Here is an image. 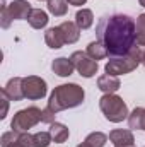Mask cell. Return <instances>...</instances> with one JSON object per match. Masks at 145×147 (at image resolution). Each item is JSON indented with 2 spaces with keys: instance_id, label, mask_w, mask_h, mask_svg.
Listing matches in <instances>:
<instances>
[{
  "instance_id": "obj_1",
  "label": "cell",
  "mask_w": 145,
  "mask_h": 147,
  "mask_svg": "<svg viewBox=\"0 0 145 147\" xmlns=\"http://www.w3.org/2000/svg\"><path fill=\"white\" fill-rule=\"evenodd\" d=\"M96 36L106 46L111 58L123 57L137 46L135 19L126 14L103 16L96 26Z\"/></svg>"
},
{
  "instance_id": "obj_2",
  "label": "cell",
  "mask_w": 145,
  "mask_h": 147,
  "mask_svg": "<svg viewBox=\"0 0 145 147\" xmlns=\"http://www.w3.org/2000/svg\"><path fill=\"white\" fill-rule=\"evenodd\" d=\"M84 99H85V91L79 84H75V82L60 84L51 91L50 99H48V108L55 113H60V111L80 106L84 103Z\"/></svg>"
},
{
  "instance_id": "obj_3",
  "label": "cell",
  "mask_w": 145,
  "mask_h": 147,
  "mask_svg": "<svg viewBox=\"0 0 145 147\" xmlns=\"http://www.w3.org/2000/svg\"><path fill=\"white\" fill-rule=\"evenodd\" d=\"M140 63H142V51H140V46H135L130 53L123 57H113L111 60H108V63L104 65V70L109 75L118 77V75L133 72Z\"/></svg>"
},
{
  "instance_id": "obj_4",
  "label": "cell",
  "mask_w": 145,
  "mask_h": 147,
  "mask_svg": "<svg viewBox=\"0 0 145 147\" xmlns=\"http://www.w3.org/2000/svg\"><path fill=\"white\" fill-rule=\"evenodd\" d=\"M99 110L103 111L104 118L111 123H121L123 120H128L130 115L123 98L116 94H103L99 99Z\"/></svg>"
},
{
  "instance_id": "obj_5",
  "label": "cell",
  "mask_w": 145,
  "mask_h": 147,
  "mask_svg": "<svg viewBox=\"0 0 145 147\" xmlns=\"http://www.w3.org/2000/svg\"><path fill=\"white\" fill-rule=\"evenodd\" d=\"M41 111L43 110H39L36 106L19 110L10 121V128L15 132H29L33 127H36L41 121Z\"/></svg>"
},
{
  "instance_id": "obj_6",
  "label": "cell",
  "mask_w": 145,
  "mask_h": 147,
  "mask_svg": "<svg viewBox=\"0 0 145 147\" xmlns=\"http://www.w3.org/2000/svg\"><path fill=\"white\" fill-rule=\"evenodd\" d=\"M22 91H24V98H28L31 101H38L46 96L48 86H46L44 79H41L38 75H28L22 79Z\"/></svg>"
},
{
  "instance_id": "obj_7",
  "label": "cell",
  "mask_w": 145,
  "mask_h": 147,
  "mask_svg": "<svg viewBox=\"0 0 145 147\" xmlns=\"http://www.w3.org/2000/svg\"><path fill=\"white\" fill-rule=\"evenodd\" d=\"M70 60H72L75 70L80 74L82 77H85V79L94 77V75L97 74V70H99L97 62L92 60L85 51H73L72 57H70Z\"/></svg>"
},
{
  "instance_id": "obj_8",
  "label": "cell",
  "mask_w": 145,
  "mask_h": 147,
  "mask_svg": "<svg viewBox=\"0 0 145 147\" xmlns=\"http://www.w3.org/2000/svg\"><path fill=\"white\" fill-rule=\"evenodd\" d=\"M0 146L2 147H36L34 146V135L29 132H3L0 137Z\"/></svg>"
},
{
  "instance_id": "obj_9",
  "label": "cell",
  "mask_w": 145,
  "mask_h": 147,
  "mask_svg": "<svg viewBox=\"0 0 145 147\" xmlns=\"http://www.w3.org/2000/svg\"><path fill=\"white\" fill-rule=\"evenodd\" d=\"M31 3L28 0H14L9 3V12L12 21H28L31 14Z\"/></svg>"
},
{
  "instance_id": "obj_10",
  "label": "cell",
  "mask_w": 145,
  "mask_h": 147,
  "mask_svg": "<svg viewBox=\"0 0 145 147\" xmlns=\"http://www.w3.org/2000/svg\"><path fill=\"white\" fill-rule=\"evenodd\" d=\"M22 79H24V77H12V79L5 84V87L2 89V94H5L10 101H21V99H24Z\"/></svg>"
},
{
  "instance_id": "obj_11",
  "label": "cell",
  "mask_w": 145,
  "mask_h": 147,
  "mask_svg": "<svg viewBox=\"0 0 145 147\" xmlns=\"http://www.w3.org/2000/svg\"><path fill=\"white\" fill-rule=\"evenodd\" d=\"M109 140L114 147H126V146H135V137L132 130H123V128H114L109 132Z\"/></svg>"
},
{
  "instance_id": "obj_12",
  "label": "cell",
  "mask_w": 145,
  "mask_h": 147,
  "mask_svg": "<svg viewBox=\"0 0 145 147\" xmlns=\"http://www.w3.org/2000/svg\"><path fill=\"white\" fill-rule=\"evenodd\" d=\"M51 70H53V74H56L58 77H70L73 74V70H75V67H73L70 58L58 57V58H55L51 62Z\"/></svg>"
},
{
  "instance_id": "obj_13",
  "label": "cell",
  "mask_w": 145,
  "mask_h": 147,
  "mask_svg": "<svg viewBox=\"0 0 145 147\" xmlns=\"http://www.w3.org/2000/svg\"><path fill=\"white\" fill-rule=\"evenodd\" d=\"M97 87L104 92V94H114L119 87H121V82L116 75H109V74H104V75H99L97 77Z\"/></svg>"
},
{
  "instance_id": "obj_14",
  "label": "cell",
  "mask_w": 145,
  "mask_h": 147,
  "mask_svg": "<svg viewBox=\"0 0 145 147\" xmlns=\"http://www.w3.org/2000/svg\"><path fill=\"white\" fill-rule=\"evenodd\" d=\"M44 43H46L51 50H58V48H62L63 45H67V43H65V38H63V33H62V29H60V26L46 29V33H44Z\"/></svg>"
},
{
  "instance_id": "obj_15",
  "label": "cell",
  "mask_w": 145,
  "mask_h": 147,
  "mask_svg": "<svg viewBox=\"0 0 145 147\" xmlns=\"http://www.w3.org/2000/svg\"><path fill=\"white\" fill-rule=\"evenodd\" d=\"M60 29L63 33V38H65L67 45H73V43L79 41V38H80V28L75 24V21H63L60 24Z\"/></svg>"
},
{
  "instance_id": "obj_16",
  "label": "cell",
  "mask_w": 145,
  "mask_h": 147,
  "mask_svg": "<svg viewBox=\"0 0 145 147\" xmlns=\"http://www.w3.org/2000/svg\"><path fill=\"white\" fill-rule=\"evenodd\" d=\"M128 127L132 130H144L145 132V108L137 106L128 115Z\"/></svg>"
},
{
  "instance_id": "obj_17",
  "label": "cell",
  "mask_w": 145,
  "mask_h": 147,
  "mask_svg": "<svg viewBox=\"0 0 145 147\" xmlns=\"http://www.w3.org/2000/svg\"><path fill=\"white\" fill-rule=\"evenodd\" d=\"M50 134H51V137H53V142H55V144H63V142H67V140H68L70 130H68V127H67V125L55 121V123H51V125H50Z\"/></svg>"
},
{
  "instance_id": "obj_18",
  "label": "cell",
  "mask_w": 145,
  "mask_h": 147,
  "mask_svg": "<svg viewBox=\"0 0 145 147\" xmlns=\"http://www.w3.org/2000/svg\"><path fill=\"white\" fill-rule=\"evenodd\" d=\"M48 21H50L48 14L44 10H41V9H33L31 14H29V19H28V22H29V26L33 29H43V28H46Z\"/></svg>"
},
{
  "instance_id": "obj_19",
  "label": "cell",
  "mask_w": 145,
  "mask_h": 147,
  "mask_svg": "<svg viewBox=\"0 0 145 147\" xmlns=\"http://www.w3.org/2000/svg\"><path fill=\"white\" fill-rule=\"evenodd\" d=\"M75 24L80 28V31L84 29H89L92 24H94V14H92V10L91 9H80V10H77V14H75Z\"/></svg>"
},
{
  "instance_id": "obj_20",
  "label": "cell",
  "mask_w": 145,
  "mask_h": 147,
  "mask_svg": "<svg viewBox=\"0 0 145 147\" xmlns=\"http://www.w3.org/2000/svg\"><path fill=\"white\" fill-rule=\"evenodd\" d=\"M85 53L92 58V60H103V58H106L109 57L108 55V50H106V46L101 43V41H91L89 45H87V48H85Z\"/></svg>"
},
{
  "instance_id": "obj_21",
  "label": "cell",
  "mask_w": 145,
  "mask_h": 147,
  "mask_svg": "<svg viewBox=\"0 0 145 147\" xmlns=\"http://www.w3.org/2000/svg\"><path fill=\"white\" fill-rule=\"evenodd\" d=\"M68 10L67 0H48V12L55 17H63Z\"/></svg>"
},
{
  "instance_id": "obj_22",
  "label": "cell",
  "mask_w": 145,
  "mask_h": 147,
  "mask_svg": "<svg viewBox=\"0 0 145 147\" xmlns=\"http://www.w3.org/2000/svg\"><path fill=\"white\" fill-rule=\"evenodd\" d=\"M135 38L138 46H145V14H138L135 19Z\"/></svg>"
},
{
  "instance_id": "obj_23",
  "label": "cell",
  "mask_w": 145,
  "mask_h": 147,
  "mask_svg": "<svg viewBox=\"0 0 145 147\" xmlns=\"http://www.w3.org/2000/svg\"><path fill=\"white\" fill-rule=\"evenodd\" d=\"M108 139L109 137L106 134H103V132H92V134H89L85 137L84 142H87L91 147H104L106 142H108Z\"/></svg>"
},
{
  "instance_id": "obj_24",
  "label": "cell",
  "mask_w": 145,
  "mask_h": 147,
  "mask_svg": "<svg viewBox=\"0 0 145 147\" xmlns=\"http://www.w3.org/2000/svg\"><path fill=\"white\" fill-rule=\"evenodd\" d=\"M51 142H53V137H51L50 130L48 132H38V134H34V146L36 147H50Z\"/></svg>"
},
{
  "instance_id": "obj_25",
  "label": "cell",
  "mask_w": 145,
  "mask_h": 147,
  "mask_svg": "<svg viewBox=\"0 0 145 147\" xmlns=\"http://www.w3.org/2000/svg\"><path fill=\"white\" fill-rule=\"evenodd\" d=\"M10 22H12V17H10V12H9V5L5 3V0H2V17H0L2 29H9Z\"/></svg>"
},
{
  "instance_id": "obj_26",
  "label": "cell",
  "mask_w": 145,
  "mask_h": 147,
  "mask_svg": "<svg viewBox=\"0 0 145 147\" xmlns=\"http://www.w3.org/2000/svg\"><path fill=\"white\" fill-rule=\"evenodd\" d=\"M55 116H56V113H55V111H51L48 106H46L44 110L41 111V123L51 125V123H55Z\"/></svg>"
},
{
  "instance_id": "obj_27",
  "label": "cell",
  "mask_w": 145,
  "mask_h": 147,
  "mask_svg": "<svg viewBox=\"0 0 145 147\" xmlns=\"http://www.w3.org/2000/svg\"><path fill=\"white\" fill-rule=\"evenodd\" d=\"M9 98L5 96V94H2V105H3V108H2V113H0V118L3 120L5 116H7V111H9Z\"/></svg>"
},
{
  "instance_id": "obj_28",
  "label": "cell",
  "mask_w": 145,
  "mask_h": 147,
  "mask_svg": "<svg viewBox=\"0 0 145 147\" xmlns=\"http://www.w3.org/2000/svg\"><path fill=\"white\" fill-rule=\"evenodd\" d=\"M70 5H75V7H80V5H85L87 0H67Z\"/></svg>"
},
{
  "instance_id": "obj_29",
  "label": "cell",
  "mask_w": 145,
  "mask_h": 147,
  "mask_svg": "<svg viewBox=\"0 0 145 147\" xmlns=\"http://www.w3.org/2000/svg\"><path fill=\"white\" fill-rule=\"evenodd\" d=\"M142 65L145 67V50L142 51Z\"/></svg>"
},
{
  "instance_id": "obj_30",
  "label": "cell",
  "mask_w": 145,
  "mask_h": 147,
  "mask_svg": "<svg viewBox=\"0 0 145 147\" xmlns=\"http://www.w3.org/2000/svg\"><path fill=\"white\" fill-rule=\"evenodd\" d=\"M77 147H91V146H89L87 142H82V144H79V146H77Z\"/></svg>"
},
{
  "instance_id": "obj_31",
  "label": "cell",
  "mask_w": 145,
  "mask_h": 147,
  "mask_svg": "<svg viewBox=\"0 0 145 147\" xmlns=\"http://www.w3.org/2000/svg\"><path fill=\"white\" fill-rule=\"evenodd\" d=\"M138 3H140L142 7H145V0H138Z\"/></svg>"
},
{
  "instance_id": "obj_32",
  "label": "cell",
  "mask_w": 145,
  "mask_h": 147,
  "mask_svg": "<svg viewBox=\"0 0 145 147\" xmlns=\"http://www.w3.org/2000/svg\"><path fill=\"white\" fill-rule=\"evenodd\" d=\"M126 147H135V146H126Z\"/></svg>"
},
{
  "instance_id": "obj_33",
  "label": "cell",
  "mask_w": 145,
  "mask_h": 147,
  "mask_svg": "<svg viewBox=\"0 0 145 147\" xmlns=\"http://www.w3.org/2000/svg\"><path fill=\"white\" fill-rule=\"evenodd\" d=\"M39 2H41V0H39ZM46 2H48V0H46Z\"/></svg>"
}]
</instances>
